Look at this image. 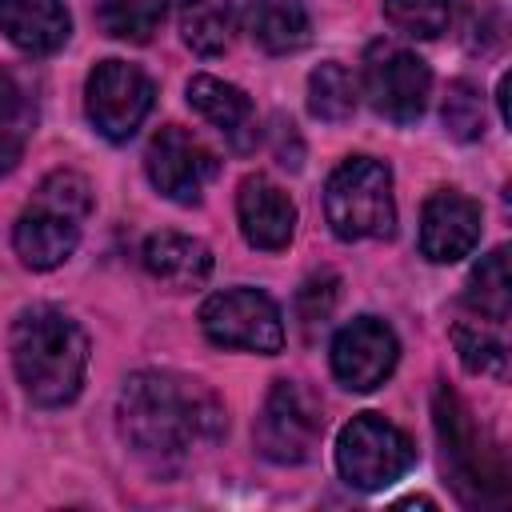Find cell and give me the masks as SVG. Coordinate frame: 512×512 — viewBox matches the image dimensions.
Returning a JSON list of instances; mask_svg holds the SVG:
<instances>
[{
	"label": "cell",
	"instance_id": "cell-1",
	"mask_svg": "<svg viewBox=\"0 0 512 512\" xmlns=\"http://www.w3.org/2000/svg\"><path fill=\"white\" fill-rule=\"evenodd\" d=\"M228 428L212 388L180 372H136L120 392V432L156 472L180 468L192 452L216 444Z\"/></svg>",
	"mask_w": 512,
	"mask_h": 512
},
{
	"label": "cell",
	"instance_id": "cell-2",
	"mask_svg": "<svg viewBox=\"0 0 512 512\" xmlns=\"http://www.w3.org/2000/svg\"><path fill=\"white\" fill-rule=\"evenodd\" d=\"M12 368L36 404L60 408L84 384L88 336L68 312L52 304L24 308L12 324Z\"/></svg>",
	"mask_w": 512,
	"mask_h": 512
},
{
	"label": "cell",
	"instance_id": "cell-3",
	"mask_svg": "<svg viewBox=\"0 0 512 512\" xmlns=\"http://www.w3.org/2000/svg\"><path fill=\"white\" fill-rule=\"evenodd\" d=\"M88 212H92V188L84 176H76V172L44 176L32 204L20 212V220L12 228L16 256L36 272L60 268L76 252L80 224Z\"/></svg>",
	"mask_w": 512,
	"mask_h": 512
},
{
	"label": "cell",
	"instance_id": "cell-4",
	"mask_svg": "<svg viewBox=\"0 0 512 512\" xmlns=\"http://www.w3.org/2000/svg\"><path fill=\"white\" fill-rule=\"evenodd\" d=\"M432 420H436V436H440V452H444V472H448L456 496L468 508L504 504L508 472L500 464V452L488 448V440L476 432V420L468 416L464 400L448 388H436Z\"/></svg>",
	"mask_w": 512,
	"mask_h": 512
},
{
	"label": "cell",
	"instance_id": "cell-5",
	"mask_svg": "<svg viewBox=\"0 0 512 512\" xmlns=\"http://www.w3.org/2000/svg\"><path fill=\"white\" fill-rule=\"evenodd\" d=\"M324 216L340 240L392 236V172L372 156H348L324 184Z\"/></svg>",
	"mask_w": 512,
	"mask_h": 512
},
{
	"label": "cell",
	"instance_id": "cell-6",
	"mask_svg": "<svg viewBox=\"0 0 512 512\" xmlns=\"http://www.w3.org/2000/svg\"><path fill=\"white\" fill-rule=\"evenodd\" d=\"M412 464H416L412 440L396 424H388L384 416H376V412L352 416L340 428V436H336V468L360 492L388 488Z\"/></svg>",
	"mask_w": 512,
	"mask_h": 512
},
{
	"label": "cell",
	"instance_id": "cell-7",
	"mask_svg": "<svg viewBox=\"0 0 512 512\" xmlns=\"http://www.w3.org/2000/svg\"><path fill=\"white\" fill-rule=\"evenodd\" d=\"M252 432H256L260 456H268L272 464H300L312 456L324 432L320 400L296 380H276L264 396V408Z\"/></svg>",
	"mask_w": 512,
	"mask_h": 512
},
{
	"label": "cell",
	"instance_id": "cell-8",
	"mask_svg": "<svg viewBox=\"0 0 512 512\" xmlns=\"http://www.w3.org/2000/svg\"><path fill=\"white\" fill-rule=\"evenodd\" d=\"M200 328L220 348H244L272 356L284 348L280 308L256 288H228L200 304Z\"/></svg>",
	"mask_w": 512,
	"mask_h": 512
},
{
	"label": "cell",
	"instance_id": "cell-9",
	"mask_svg": "<svg viewBox=\"0 0 512 512\" xmlns=\"http://www.w3.org/2000/svg\"><path fill=\"white\" fill-rule=\"evenodd\" d=\"M364 96L372 108L396 124H412L424 116L428 96H432V72L428 64L408 52L404 44L376 40L364 52Z\"/></svg>",
	"mask_w": 512,
	"mask_h": 512
},
{
	"label": "cell",
	"instance_id": "cell-10",
	"mask_svg": "<svg viewBox=\"0 0 512 512\" xmlns=\"http://www.w3.org/2000/svg\"><path fill=\"white\" fill-rule=\"evenodd\" d=\"M152 96H156L152 80L136 64H124V60L96 64L84 84L88 120L104 140H128L140 128V120L148 116Z\"/></svg>",
	"mask_w": 512,
	"mask_h": 512
},
{
	"label": "cell",
	"instance_id": "cell-11",
	"mask_svg": "<svg viewBox=\"0 0 512 512\" xmlns=\"http://www.w3.org/2000/svg\"><path fill=\"white\" fill-rule=\"evenodd\" d=\"M144 168L160 196H168L176 204H200L204 184L216 176V156L192 132L164 124L148 144Z\"/></svg>",
	"mask_w": 512,
	"mask_h": 512
},
{
	"label": "cell",
	"instance_id": "cell-12",
	"mask_svg": "<svg viewBox=\"0 0 512 512\" xmlns=\"http://www.w3.org/2000/svg\"><path fill=\"white\" fill-rule=\"evenodd\" d=\"M396 332L376 316H356L332 336V376L352 392H372L396 368Z\"/></svg>",
	"mask_w": 512,
	"mask_h": 512
},
{
	"label": "cell",
	"instance_id": "cell-13",
	"mask_svg": "<svg viewBox=\"0 0 512 512\" xmlns=\"http://www.w3.org/2000/svg\"><path fill=\"white\" fill-rule=\"evenodd\" d=\"M480 240V204L456 188H440L420 208V252L432 264L468 256Z\"/></svg>",
	"mask_w": 512,
	"mask_h": 512
},
{
	"label": "cell",
	"instance_id": "cell-14",
	"mask_svg": "<svg viewBox=\"0 0 512 512\" xmlns=\"http://www.w3.org/2000/svg\"><path fill=\"white\" fill-rule=\"evenodd\" d=\"M236 216H240L244 240L252 248H264V252L284 248L292 240V228H296V204L268 176H244L240 180Z\"/></svg>",
	"mask_w": 512,
	"mask_h": 512
},
{
	"label": "cell",
	"instance_id": "cell-15",
	"mask_svg": "<svg viewBox=\"0 0 512 512\" xmlns=\"http://www.w3.org/2000/svg\"><path fill=\"white\" fill-rule=\"evenodd\" d=\"M0 32L28 56H52L72 32L64 0H0Z\"/></svg>",
	"mask_w": 512,
	"mask_h": 512
},
{
	"label": "cell",
	"instance_id": "cell-16",
	"mask_svg": "<svg viewBox=\"0 0 512 512\" xmlns=\"http://www.w3.org/2000/svg\"><path fill=\"white\" fill-rule=\"evenodd\" d=\"M188 104L236 148V152H248L256 144V112H252V100L236 88V84H224L216 76H192L188 80Z\"/></svg>",
	"mask_w": 512,
	"mask_h": 512
},
{
	"label": "cell",
	"instance_id": "cell-17",
	"mask_svg": "<svg viewBox=\"0 0 512 512\" xmlns=\"http://www.w3.org/2000/svg\"><path fill=\"white\" fill-rule=\"evenodd\" d=\"M144 268L168 284V288H196L212 272V252L204 240L184 236V232H156L144 240Z\"/></svg>",
	"mask_w": 512,
	"mask_h": 512
},
{
	"label": "cell",
	"instance_id": "cell-18",
	"mask_svg": "<svg viewBox=\"0 0 512 512\" xmlns=\"http://www.w3.org/2000/svg\"><path fill=\"white\" fill-rule=\"evenodd\" d=\"M244 20H248L252 40L272 56L296 52L312 36V20L300 0H252Z\"/></svg>",
	"mask_w": 512,
	"mask_h": 512
},
{
	"label": "cell",
	"instance_id": "cell-19",
	"mask_svg": "<svg viewBox=\"0 0 512 512\" xmlns=\"http://www.w3.org/2000/svg\"><path fill=\"white\" fill-rule=\"evenodd\" d=\"M236 32L232 0H180V36L196 56L228 52Z\"/></svg>",
	"mask_w": 512,
	"mask_h": 512
},
{
	"label": "cell",
	"instance_id": "cell-20",
	"mask_svg": "<svg viewBox=\"0 0 512 512\" xmlns=\"http://www.w3.org/2000/svg\"><path fill=\"white\" fill-rule=\"evenodd\" d=\"M32 124H36V108H32L28 92L20 88V80L8 68H0V176L20 164Z\"/></svg>",
	"mask_w": 512,
	"mask_h": 512
},
{
	"label": "cell",
	"instance_id": "cell-21",
	"mask_svg": "<svg viewBox=\"0 0 512 512\" xmlns=\"http://www.w3.org/2000/svg\"><path fill=\"white\" fill-rule=\"evenodd\" d=\"M468 308H476L484 320L504 324L508 308H512V276H508V248H492L468 276V292H464Z\"/></svg>",
	"mask_w": 512,
	"mask_h": 512
},
{
	"label": "cell",
	"instance_id": "cell-22",
	"mask_svg": "<svg viewBox=\"0 0 512 512\" xmlns=\"http://www.w3.org/2000/svg\"><path fill=\"white\" fill-rule=\"evenodd\" d=\"M168 0H96V20L112 40L144 44L164 24Z\"/></svg>",
	"mask_w": 512,
	"mask_h": 512
},
{
	"label": "cell",
	"instance_id": "cell-23",
	"mask_svg": "<svg viewBox=\"0 0 512 512\" xmlns=\"http://www.w3.org/2000/svg\"><path fill=\"white\" fill-rule=\"evenodd\" d=\"M308 108H312V116H320L328 124H340V120H348L356 112V80L348 76L344 64L328 60V64L312 68V76H308Z\"/></svg>",
	"mask_w": 512,
	"mask_h": 512
},
{
	"label": "cell",
	"instance_id": "cell-24",
	"mask_svg": "<svg viewBox=\"0 0 512 512\" xmlns=\"http://www.w3.org/2000/svg\"><path fill=\"white\" fill-rule=\"evenodd\" d=\"M384 20L416 40H432L452 24V0H384Z\"/></svg>",
	"mask_w": 512,
	"mask_h": 512
},
{
	"label": "cell",
	"instance_id": "cell-25",
	"mask_svg": "<svg viewBox=\"0 0 512 512\" xmlns=\"http://www.w3.org/2000/svg\"><path fill=\"white\" fill-rule=\"evenodd\" d=\"M444 128L452 140H480L484 136V100L480 88L468 80H452L444 92Z\"/></svg>",
	"mask_w": 512,
	"mask_h": 512
},
{
	"label": "cell",
	"instance_id": "cell-26",
	"mask_svg": "<svg viewBox=\"0 0 512 512\" xmlns=\"http://www.w3.org/2000/svg\"><path fill=\"white\" fill-rule=\"evenodd\" d=\"M452 340H456V352L464 360L468 372H480V376H496L504 380V368H508V352L504 344L484 332V328H468V324H456L452 328Z\"/></svg>",
	"mask_w": 512,
	"mask_h": 512
},
{
	"label": "cell",
	"instance_id": "cell-27",
	"mask_svg": "<svg viewBox=\"0 0 512 512\" xmlns=\"http://www.w3.org/2000/svg\"><path fill=\"white\" fill-rule=\"evenodd\" d=\"M336 284L340 280L332 272H324V276L304 280V288L296 292V316H300V324H304L308 336L332 316V308H336Z\"/></svg>",
	"mask_w": 512,
	"mask_h": 512
}]
</instances>
